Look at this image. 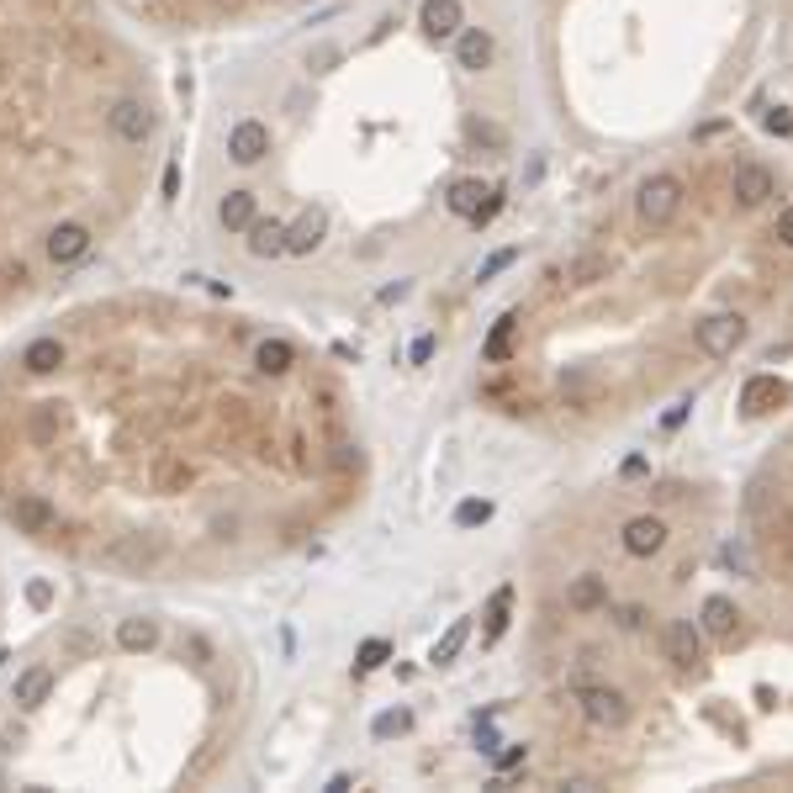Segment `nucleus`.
<instances>
[{
	"mask_svg": "<svg viewBox=\"0 0 793 793\" xmlns=\"http://www.w3.org/2000/svg\"><path fill=\"white\" fill-rule=\"evenodd\" d=\"M508 608H513V587H497L492 608H487V640H497V635L508 630Z\"/></svg>",
	"mask_w": 793,
	"mask_h": 793,
	"instance_id": "5701e85b",
	"label": "nucleus"
},
{
	"mask_svg": "<svg viewBox=\"0 0 793 793\" xmlns=\"http://www.w3.org/2000/svg\"><path fill=\"white\" fill-rule=\"evenodd\" d=\"M492 32L487 27H460V43H455V64L471 69V75H482V69L492 64Z\"/></svg>",
	"mask_w": 793,
	"mask_h": 793,
	"instance_id": "9b49d317",
	"label": "nucleus"
},
{
	"mask_svg": "<svg viewBox=\"0 0 793 793\" xmlns=\"http://www.w3.org/2000/svg\"><path fill=\"white\" fill-rule=\"evenodd\" d=\"M513 323H519V318H513V312H503V318L492 323V334H487V344H482V360H503V355H508Z\"/></svg>",
	"mask_w": 793,
	"mask_h": 793,
	"instance_id": "412c9836",
	"label": "nucleus"
},
{
	"mask_svg": "<svg viewBox=\"0 0 793 793\" xmlns=\"http://www.w3.org/2000/svg\"><path fill=\"white\" fill-rule=\"evenodd\" d=\"M577 704L593 725H624V714H630L624 709V693H614V688H582Z\"/></svg>",
	"mask_w": 793,
	"mask_h": 793,
	"instance_id": "1a4fd4ad",
	"label": "nucleus"
},
{
	"mask_svg": "<svg viewBox=\"0 0 793 793\" xmlns=\"http://www.w3.org/2000/svg\"><path fill=\"white\" fill-rule=\"evenodd\" d=\"M566 275H571V281H577V286H587V281H593V275H603V260H598V254H587V260H577V265H571Z\"/></svg>",
	"mask_w": 793,
	"mask_h": 793,
	"instance_id": "bb28decb",
	"label": "nucleus"
},
{
	"mask_svg": "<svg viewBox=\"0 0 793 793\" xmlns=\"http://www.w3.org/2000/svg\"><path fill=\"white\" fill-rule=\"evenodd\" d=\"M735 619H741V614H735L730 598H709V603H704V630H709V635H719V640L735 635Z\"/></svg>",
	"mask_w": 793,
	"mask_h": 793,
	"instance_id": "6ab92c4d",
	"label": "nucleus"
},
{
	"mask_svg": "<svg viewBox=\"0 0 793 793\" xmlns=\"http://www.w3.org/2000/svg\"><path fill=\"white\" fill-rule=\"evenodd\" d=\"M386 656H392V651H386V640H365V645H360V661H355V667H360V672H376Z\"/></svg>",
	"mask_w": 793,
	"mask_h": 793,
	"instance_id": "a878e982",
	"label": "nucleus"
},
{
	"mask_svg": "<svg viewBox=\"0 0 793 793\" xmlns=\"http://www.w3.org/2000/svg\"><path fill=\"white\" fill-rule=\"evenodd\" d=\"M402 730H408V714H402V709H392V714L376 719V735H402Z\"/></svg>",
	"mask_w": 793,
	"mask_h": 793,
	"instance_id": "c85d7f7f",
	"label": "nucleus"
},
{
	"mask_svg": "<svg viewBox=\"0 0 793 793\" xmlns=\"http://www.w3.org/2000/svg\"><path fill=\"white\" fill-rule=\"evenodd\" d=\"M741 344H746V318H735V312H719V318L698 323V349H704L709 360H725Z\"/></svg>",
	"mask_w": 793,
	"mask_h": 793,
	"instance_id": "20e7f679",
	"label": "nucleus"
},
{
	"mask_svg": "<svg viewBox=\"0 0 793 793\" xmlns=\"http://www.w3.org/2000/svg\"><path fill=\"white\" fill-rule=\"evenodd\" d=\"M265 154H270V127H265L260 117L233 122V133H228V159H233V164H260Z\"/></svg>",
	"mask_w": 793,
	"mask_h": 793,
	"instance_id": "39448f33",
	"label": "nucleus"
},
{
	"mask_svg": "<svg viewBox=\"0 0 793 793\" xmlns=\"http://www.w3.org/2000/svg\"><path fill=\"white\" fill-rule=\"evenodd\" d=\"M513 260H519V249H497V254H492V260L482 265V281H492V275H503V270H508Z\"/></svg>",
	"mask_w": 793,
	"mask_h": 793,
	"instance_id": "cd10ccee",
	"label": "nucleus"
},
{
	"mask_svg": "<svg viewBox=\"0 0 793 793\" xmlns=\"http://www.w3.org/2000/svg\"><path fill=\"white\" fill-rule=\"evenodd\" d=\"M487 196H492V191L482 186V180H455L445 201H450V212H455V217H466V223H471V217L482 212V201H487Z\"/></svg>",
	"mask_w": 793,
	"mask_h": 793,
	"instance_id": "f3484780",
	"label": "nucleus"
},
{
	"mask_svg": "<svg viewBox=\"0 0 793 793\" xmlns=\"http://www.w3.org/2000/svg\"><path fill=\"white\" fill-rule=\"evenodd\" d=\"M783 397H788V386H783L778 376H751V381L741 386V413H746V418H762V413L778 408Z\"/></svg>",
	"mask_w": 793,
	"mask_h": 793,
	"instance_id": "6e6552de",
	"label": "nucleus"
},
{
	"mask_svg": "<svg viewBox=\"0 0 793 793\" xmlns=\"http://www.w3.org/2000/svg\"><path fill=\"white\" fill-rule=\"evenodd\" d=\"M619 624H624V630H635V624H645V608H624V619H619Z\"/></svg>",
	"mask_w": 793,
	"mask_h": 793,
	"instance_id": "473e14b6",
	"label": "nucleus"
},
{
	"mask_svg": "<svg viewBox=\"0 0 793 793\" xmlns=\"http://www.w3.org/2000/svg\"><path fill=\"white\" fill-rule=\"evenodd\" d=\"M434 344H439L434 334H418V339H413V365H423V360H429V355H434Z\"/></svg>",
	"mask_w": 793,
	"mask_h": 793,
	"instance_id": "7c9ffc66",
	"label": "nucleus"
},
{
	"mask_svg": "<svg viewBox=\"0 0 793 793\" xmlns=\"http://www.w3.org/2000/svg\"><path fill=\"white\" fill-rule=\"evenodd\" d=\"M772 233H778V244H788V249H793V207H783V212H778Z\"/></svg>",
	"mask_w": 793,
	"mask_h": 793,
	"instance_id": "c756f323",
	"label": "nucleus"
},
{
	"mask_svg": "<svg viewBox=\"0 0 793 793\" xmlns=\"http://www.w3.org/2000/svg\"><path fill=\"white\" fill-rule=\"evenodd\" d=\"M661 545H667V524L651 519V513H640V519L624 524V550H630V556H656Z\"/></svg>",
	"mask_w": 793,
	"mask_h": 793,
	"instance_id": "f8f14e48",
	"label": "nucleus"
},
{
	"mask_svg": "<svg viewBox=\"0 0 793 793\" xmlns=\"http://www.w3.org/2000/svg\"><path fill=\"white\" fill-rule=\"evenodd\" d=\"M48 688H53V667H27L22 677H16V693H11V698H16L22 709H38L43 698H48Z\"/></svg>",
	"mask_w": 793,
	"mask_h": 793,
	"instance_id": "dca6fc26",
	"label": "nucleus"
},
{
	"mask_svg": "<svg viewBox=\"0 0 793 793\" xmlns=\"http://www.w3.org/2000/svg\"><path fill=\"white\" fill-rule=\"evenodd\" d=\"M762 127H767L772 138H793V112H788V106H772V112L762 117Z\"/></svg>",
	"mask_w": 793,
	"mask_h": 793,
	"instance_id": "393cba45",
	"label": "nucleus"
},
{
	"mask_svg": "<svg viewBox=\"0 0 793 793\" xmlns=\"http://www.w3.org/2000/svg\"><path fill=\"white\" fill-rule=\"evenodd\" d=\"M677 207H682V180L677 175H651L635 196V212H640L645 228H667L677 217Z\"/></svg>",
	"mask_w": 793,
	"mask_h": 793,
	"instance_id": "f257e3e1",
	"label": "nucleus"
},
{
	"mask_svg": "<svg viewBox=\"0 0 793 793\" xmlns=\"http://www.w3.org/2000/svg\"><path fill=\"white\" fill-rule=\"evenodd\" d=\"M106 127H112V138L127 143V149H143V143L154 138V106L138 101V96H122V101H112V112H106Z\"/></svg>",
	"mask_w": 793,
	"mask_h": 793,
	"instance_id": "f03ea898",
	"label": "nucleus"
},
{
	"mask_svg": "<svg viewBox=\"0 0 793 793\" xmlns=\"http://www.w3.org/2000/svg\"><path fill=\"white\" fill-rule=\"evenodd\" d=\"M566 603L577 608V614H593V608L608 603V582L603 577H577V582L566 587Z\"/></svg>",
	"mask_w": 793,
	"mask_h": 793,
	"instance_id": "a211bd4d",
	"label": "nucleus"
},
{
	"mask_svg": "<svg viewBox=\"0 0 793 793\" xmlns=\"http://www.w3.org/2000/svg\"><path fill=\"white\" fill-rule=\"evenodd\" d=\"M466 635H471V624H466V619H455L450 630H445V640L434 645V656H429L434 667H445V661H455V651H460V645H466Z\"/></svg>",
	"mask_w": 793,
	"mask_h": 793,
	"instance_id": "4be33fe9",
	"label": "nucleus"
},
{
	"mask_svg": "<svg viewBox=\"0 0 793 793\" xmlns=\"http://www.w3.org/2000/svg\"><path fill=\"white\" fill-rule=\"evenodd\" d=\"M667 656L677 661V667H693V661L704 656V635H698V624H693V619L672 624V635H667Z\"/></svg>",
	"mask_w": 793,
	"mask_h": 793,
	"instance_id": "4468645a",
	"label": "nucleus"
},
{
	"mask_svg": "<svg viewBox=\"0 0 793 793\" xmlns=\"http://www.w3.org/2000/svg\"><path fill=\"white\" fill-rule=\"evenodd\" d=\"M117 640H122V651H149V645L159 640V630H154V619H122Z\"/></svg>",
	"mask_w": 793,
	"mask_h": 793,
	"instance_id": "aec40b11",
	"label": "nucleus"
},
{
	"mask_svg": "<svg viewBox=\"0 0 793 793\" xmlns=\"http://www.w3.org/2000/svg\"><path fill=\"white\" fill-rule=\"evenodd\" d=\"M730 191H735L741 207H762V201L772 196V170H767V164H735Z\"/></svg>",
	"mask_w": 793,
	"mask_h": 793,
	"instance_id": "9d476101",
	"label": "nucleus"
},
{
	"mask_svg": "<svg viewBox=\"0 0 793 793\" xmlns=\"http://www.w3.org/2000/svg\"><path fill=\"white\" fill-rule=\"evenodd\" d=\"M524 756H529V746H508V751H497V767H503V772H508V767H519V762H524Z\"/></svg>",
	"mask_w": 793,
	"mask_h": 793,
	"instance_id": "2f4dec72",
	"label": "nucleus"
},
{
	"mask_svg": "<svg viewBox=\"0 0 793 793\" xmlns=\"http://www.w3.org/2000/svg\"><path fill=\"white\" fill-rule=\"evenodd\" d=\"M90 244H96L90 223H53L43 238V254H48V265H75L90 254Z\"/></svg>",
	"mask_w": 793,
	"mask_h": 793,
	"instance_id": "7ed1b4c3",
	"label": "nucleus"
},
{
	"mask_svg": "<svg viewBox=\"0 0 793 793\" xmlns=\"http://www.w3.org/2000/svg\"><path fill=\"white\" fill-rule=\"evenodd\" d=\"M323 233H328V212L323 207H307L297 223H286V254H297V260H302V254H312V249L323 244Z\"/></svg>",
	"mask_w": 793,
	"mask_h": 793,
	"instance_id": "423d86ee",
	"label": "nucleus"
},
{
	"mask_svg": "<svg viewBox=\"0 0 793 793\" xmlns=\"http://www.w3.org/2000/svg\"><path fill=\"white\" fill-rule=\"evenodd\" d=\"M487 519H492V503H487V497H466V503L455 508V524H460V529H476V524H487Z\"/></svg>",
	"mask_w": 793,
	"mask_h": 793,
	"instance_id": "b1692460",
	"label": "nucleus"
},
{
	"mask_svg": "<svg viewBox=\"0 0 793 793\" xmlns=\"http://www.w3.org/2000/svg\"><path fill=\"white\" fill-rule=\"evenodd\" d=\"M217 223H223L228 233H244L254 223V191H228L223 201H217Z\"/></svg>",
	"mask_w": 793,
	"mask_h": 793,
	"instance_id": "2eb2a0df",
	"label": "nucleus"
},
{
	"mask_svg": "<svg viewBox=\"0 0 793 793\" xmlns=\"http://www.w3.org/2000/svg\"><path fill=\"white\" fill-rule=\"evenodd\" d=\"M244 233H249V254H254V260H275V254H286V223H281V217H254Z\"/></svg>",
	"mask_w": 793,
	"mask_h": 793,
	"instance_id": "ddd939ff",
	"label": "nucleus"
},
{
	"mask_svg": "<svg viewBox=\"0 0 793 793\" xmlns=\"http://www.w3.org/2000/svg\"><path fill=\"white\" fill-rule=\"evenodd\" d=\"M418 27L429 32V38H460V27H466V16H460V0H423Z\"/></svg>",
	"mask_w": 793,
	"mask_h": 793,
	"instance_id": "0eeeda50",
	"label": "nucleus"
},
{
	"mask_svg": "<svg viewBox=\"0 0 793 793\" xmlns=\"http://www.w3.org/2000/svg\"><path fill=\"white\" fill-rule=\"evenodd\" d=\"M688 408H693V402H682V408H672V413H667V418H661V423H667V429H677V423H682V418H688Z\"/></svg>",
	"mask_w": 793,
	"mask_h": 793,
	"instance_id": "72a5a7b5",
	"label": "nucleus"
}]
</instances>
